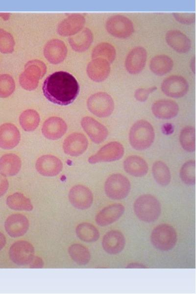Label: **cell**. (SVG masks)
<instances>
[{
	"mask_svg": "<svg viewBox=\"0 0 196 294\" xmlns=\"http://www.w3.org/2000/svg\"><path fill=\"white\" fill-rule=\"evenodd\" d=\"M155 138L153 126L147 121L141 120L135 122L130 129L129 141L133 148L138 150L147 149Z\"/></svg>",
	"mask_w": 196,
	"mask_h": 294,
	"instance_id": "obj_2",
	"label": "cell"
},
{
	"mask_svg": "<svg viewBox=\"0 0 196 294\" xmlns=\"http://www.w3.org/2000/svg\"><path fill=\"white\" fill-rule=\"evenodd\" d=\"M67 129V125L63 119L57 117H51L45 121L42 131L46 138L55 140L62 137Z\"/></svg>",
	"mask_w": 196,
	"mask_h": 294,
	"instance_id": "obj_21",
	"label": "cell"
},
{
	"mask_svg": "<svg viewBox=\"0 0 196 294\" xmlns=\"http://www.w3.org/2000/svg\"><path fill=\"white\" fill-rule=\"evenodd\" d=\"M153 114L160 119H171L176 117L179 111L178 104L171 99H160L151 106Z\"/></svg>",
	"mask_w": 196,
	"mask_h": 294,
	"instance_id": "obj_25",
	"label": "cell"
},
{
	"mask_svg": "<svg viewBox=\"0 0 196 294\" xmlns=\"http://www.w3.org/2000/svg\"><path fill=\"white\" fill-rule=\"evenodd\" d=\"M20 158L14 153H7L0 158V173L5 176L17 174L21 168Z\"/></svg>",
	"mask_w": 196,
	"mask_h": 294,
	"instance_id": "obj_28",
	"label": "cell"
},
{
	"mask_svg": "<svg viewBox=\"0 0 196 294\" xmlns=\"http://www.w3.org/2000/svg\"><path fill=\"white\" fill-rule=\"evenodd\" d=\"M181 180L187 185H192L196 182V162L191 160L185 162L181 167L180 172Z\"/></svg>",
	"mask_w": 196,
	"mask_h": 294,
	"instance_id": "obj_38",
	"label": "cell"
},
{
	"mask_svg": "<svg viewBox=\"0 0 196 294\" xmlns=\"http://www.w3.org/2000/svg\"><path fill=\"white\" fill-rule=\"evenodd\" d=\"M81 124L91 140L96 144L103 142L108 136L106 127L92 117L86 116L83 118Z\"/></svg>",
	"mask_w": 196,
	"mask_h": 294,
	"instance_id": "obj_13",
	"label": "cell"
},
{
	"mask_svg": "<svg viewBox=\"0 0 196 294\" xmlns=\"http://www.w3.org/2000/svg\"><path fill=\"white\" fill-rule=\"evenodd\" d=\"M9 187V183L5 176L0 173V197L7 192Z\"/></svg>",
	"mask_w": 196,
	"mask_h": 294,
	"instance_id": "obj_43",
	"label": "cell"
},
{
	"mask_svg": "<svg viewBox=\"0 0 196 294\" xmlns=\"http://www.w3.org/2000/svg\"><path fill=\"white\" fill-rule=\"evenodd\" d=\"M179 141L182 148L187 151L195 150V129L191 126H186L181 131Z\"/></svg>",
	"mask_w": 196,
	"mask_h": 294,
	"instance_id": "obj_37",
	"label": "cell"
},
{
	"mask_svg": "<svg viewBox=\"0 0 196 294\" xmlns=\"http://www.w3.org/2000/svg\"><path fill=\"white\" fill-rule=\"evenodd\" d=\"M37 172L42 175L53 176L62 171L63 164L61 161L52 155H44L40 157L35 165Z\"/></svg>",
	"mask_w": 196,
	"mask_h": 294,
	"instance_id": "obj_17",
	"label": "cell"
},
{
	"mask_svg": "<svg viewBox=\"0 0 196 294\" xmlns=\"http://www.w3.org/2000/svg\"><path fill=\"white\" fill-rule=\"evenodd\" d=\"M88 146L87 138L82 133L74 132L69 135L64 141V152L70 156H77L83 154Z\"/></svg>",
	"mask_w": 196,
	"mask_h": 294,
	"instance_id": "obj_15",
	"label": "cell"
},
{
	"mask_svg": "<svg viewBox=\"0 0 196 294\" xmlns=\"http://www.w3.org/2000/svg\"><path fill=\"white\" fill-rule=\"evenodd\" d=\"M190 67L192 71L195 74V57L194 56L192 58L190 63Z\"/></svg>",
	"mask_w": 196,
	"mask_h": 294,
	"instance_id": "obj_47",
	"label": "cell"
},
{
	"mask_svg": "<svg viewBox=\"0 0 196 294\" xmlns=\"http://www.w3.org/2000/svg\"><path fill=\"white\" fill-rule=\"evenodd\" d=\"M173 16L177 22L184 24H191L195 22V13H173Z\"/></svg>",
	"mask_w": 196,
	"mask_h": 294,
	"instance_id": "obj_41",
	"label": "cell"
},
{
	"mask_svg": "<svg viewBox=\"0 0 196 294\" xmlns=\"http://www.w3.org/2000/svg\"><path fill=\"white\" fill-rule=\"evenodd\" d=\"M152 172L154 179L159 185L164 186L170 183L171 172L168 167L163 161H157L153 163Z\"/></svg>",
	"mask_w": 196,
	"mask_h": 294,
	"instance_id": "obj_35",
	"label": "cell"
},
{
	"mask_svg": "<svg viewBox=\"0 0 196 294\" xmlns=\"http://www.w3.org/2000/svg\"><path fill=\"white\" fill-rule=\"evenodd\" d=\"M67 48L61 40L54 39L48 41L44 48V54L47 60L51 64H57L66 58Z\"/></svg>",
	"mask_w": 196,
	"mask_h": 294,
	"instance_id": "obj_18",
	"label": "cell"
},
{
	"mask_svg": "<svg viewBox=\"0 0 196 294\" xmlns=\"http://www.w3.org/2000/svg\"><path fill=\"white\" fill-rule=\"evenodd\" d=\"M116 52L115 48L110 43L102 42L98 44L92 53V59L101 58L110 64L115 59Z\"/></svg>",
	"mask_w": 196,
	"mask_h": 294,
	"instance_id": "obj_36",
	"label": "cell"
},
{
	"mask_svg": "<svg viewBox=\"0 0 196 294\" xmlns=\"http://www.w3.org/2000/svg\"><path fill=\"white\" fill-rule=\"evenodd\" d=\"M126 268H146L145 265L139 263H132L128 264Z\"/></svg>",
	"mask_w": 196,
	"mask_h": 294,
	"instance_id": "obj_45",
	"label": "cell"
},
{
	"mask_svg": "<svg viewBox=\"0 0 196 294\" xmlns=\"http://www.w3.org/2000/svg\"><path fill=\"white\" fill-rule=\"evenodd\" d=\"M29 223L24 215L16 213L9 216L4 222L7 233L11 237L17 238L24 235L29 228Z\"/></svg>",
	"mask_w": 196,
	"mask_h": 294,
	"instance_id": "obj_14",
	"label": "cell"
},
{
	"mask_svg": "<svg viewBox=\"0 0 196 294\" xmlns=\"http://www.w3.org/2000/svg\"><path fill=\"white\" fill-rule=\"evenodd\" d=\"M85 23V19L82 15L72 14L58 24L57 31L62 36H73L82 29Z\"/></svg>",
	"mask_w": 196,
	"mask_h": 294,
	"instance_id": "obj_19",
	"label": "cell"
},
{
	"mask_svg": "<svg viewBox=\"0 0 196 294\" xmlns=\"http://www.w3.org/2000/svg\"><path fill=\"white\" fill-rule=\"evenodd\" d=\"M20 139V132L13 123L7 122L0 125V147L13 148L19 143Z\"/></svg>",
	"mask_w": 196,
	"mask_h": 294,
	"instance_id": "obj_22",
	"label": "cell"
},
{
	"mask_svg": "<svg viewBox=\"0 0 196 294\" xmlns=\"http://www.w3.org/2000/svg\"><path fill=\"white\" fill-rule=\"evenodd\" d=\"M42 90L50 101L61 105L72 103L77 97L79 86L71 74L64 71L53 73L45 80Z\"/></svg>",
	"mask_w": 196,
	"mask_h": 294,
	"instance_id": "obj_1",
	"label": "cell"
},
{
	"mask_svg": "<svg viewBox=\"0 0 196 294\" xmlns=\"http://www.w3.org/2000/svg\"><path fill=\"white\" fill-rule=\"evenodd\" d=\"M6 243L4 235L0 232V251L4 247Z\"/></svg>",
	"mask_w": 196,
	"mask_h": 294,
	"instance_id": "obj_46",
	"label": "cell"
},
{
	"mask_svg": "<svg viewBox=\"0 0 196 294\" xmlns=\"http://www.w3.org/2000/svg\"><path fill=\"white\" fill-rule=\"evenodd\" d=\"M157 89L156 87H151L147 88H139L134 93V97L138 101L143 102L146 101L150 94Z\"/></svg>",
	"mask_w": 196,
	"mask_h": 294,
	"instance_id": "obj_42",
	"label": "cell"
},
{
	"mask_svg": "<svg viewBox=\"0 0 196 294\" xmlns=\"http://www.w3.org/2000/svg\"><path fill=\"white\" fill-rule=\"evenodd\" d=\"M161 90L166 96L179 98L184 96L189 90V84L183 77L171 75L165 78L161 84Z\"/></svg>",
	"mask_w": 196,
	"mask_h": 294,
	"instance_id": "obj_11",
	"label": "cell"
},
{
	"mask_svg": "<svg viewBox=\"0 0 196 294\" xmlns=\"http://www.w3.org/2000/svg\"><path fill=\"white\" fill-rule=\"evenodd\" d=\"M6 202L7 205L14 210L30 211L33 208L30 200L21 193H15L9 196Z\"/></svg>",
	"mask_w": 196,
	"mask_h": 294,
	"instance_id": "obj_31",
	"label": "cell"
},
{
	"mask_svg": "<svg viewBox=\"0 0 196 294\" xmlns=\"http://www.w3.org/2000/svg\"><path fill=\"white\" fill-rule=\"evenodd\" d=\"M46 71L47 67L42 61L39 60L29 61L25 64L24 72L19 76V82L21 87L28 91L35 89Z\"/></svg>",
	"mask_w": 196,
	"mask_h": 294,
	"instance_id": "obj_4",
	"label": "cell"
},
{
	"mask_svg": "<svg viewBox=\"0 0 196 294\" xmlns=\"http://www.w3.org/2000/svg\"><path fill=\"white\" fill-rule=\"evenodd\" d=\"M172 60L166 55H158L152 58L150 62V69L156 75H164L172 69Z\"/></svg>",
	"mask_w": 196,
	"mask_h": 294,
	"instance_id": "obj_30",
	"label": "cell"
},
{
	"mask_svg": "<svg viewBox=\"0 0 196 294\" xmlns=\"http://www.w3.org/2000/svg\"><path fill=\"white\" fill-rule=\"evenodd\" d=\"M40 121L38 113L33 109L24 110L19 117L20 125L26 131H34L39 125Z\"/></svg>",
	"mask_w": 196,
	"mask_h": 294,
	"instance_id": "obj_34",
	"label": "cell"
},
{
	"mask_svg": "<svg viewBox=\"0 0 196 294\" xmlns=\"http://www.w3.org/2000/svg\"><path fill=\"white\" fill-rule=\"evenodd\" d=\"M177 240V233L171 225L161 224L156 226L152 231L150 241L152 245L162 251L172 249Z\"/></svg>",
	"mask_w": 196,
	"mask_h": 294,
	"instance_id": "obj_5",
	"label": "cell"
},
{
	"mask_svg": "<svg viewBox=\"0 0 196 294\" xmlns=\"http://www.w3.org/2000/svg\"><path fill=\"white\" fill-rule=\"evenodd\" d=\"M110 72V63L101 58L92 59L87 67V73L93 81L99 82L105 80Z\"/></svg>",
	"mask_w": 196,
	"mask_h": 294,
	"instance_id": "obj_24",
	"label": "cell"
},
{
	"mask_svg": "<svg viewBox=\"0 0 196 294\" xmlns=\"http://www.w3.org/2000/svg\"><path fill=\"white\" fill-rule=\"evenodd\" d=\"M166 41L168 45L179 53H186L191 47L190 39L178 30H169L166 34Z\"/></svg>",
	"mask_w": 196,
	"mask_h": 294,
	"instance_id": "obj_26",
	"label": "cell"
},
{
	"mask_svg": "<svg viewBox=\"0 0 196 294\" xmlns=\"http://www.w3.org/2000/svg\"><path fill=\"white\" fill-rule=\"evenodd\" d=\"M68 252L72 260L80 266L87 264L91 259L88 249L81 244H74L71 245L68 248Z\"/></svg>",
	"mask_w": 196,
	"mask_h": 294,
	"instance_id": "obj_33",
	"label": "cell"
},
{
	"mask_svg": "<svg viewBox=\"0 0 196 294\" xmlns=\"http://www.w3.org/2000/svg\"><path fill=\"white\" fill-rule=\"evenodd\" d=\"M88 110L94 115L100 118L111 115L114 109V102L112 97L103 92L96 93L88 99Z\"/></svg>",
	"mask_w": 196,
	"mask_h": 294,
	"instance_id": "obj_7",
	"label": "cell"
},
{
	"mask_svg": "<svg viewBox=\"0 0 196 294\" xmlns=\"http://www.w3.org/2000/svg\"><path fill=\"white\" fill-rule=\"evenodd\" d=\"M75 232L78 238L85 242H94L99 237L98 229L93 224L87 222L78 224Z\"/></svg>",
	"mask_w": 196,
	"mask_h": 294,
	"instance_id": "obj_32",
	"label": "cell"
},
{
	"mask_svg": "<svg viewBox=\"0 0 196 294\" xmlns=\"http://www.w3.org/2000/svg\"><path fill=\"white\" fill-rule=\"evenodd\" d=\"M124 210V206L121 203H114L107 206L97 214L96 222L100 226L110 225L118 220L123 215Z\"/></svg>",
	"mask_w": 196,
	"mask_h": 294,
	"instance_id": "obj_20",
	"label": "cell"
},
{
	"mask_svg": "<svg viewBox=\"0 0 196 294\" xmlns=\"http://www.w3.org/2000/svg\"><path fill=\"white\" fill-rule=\"evenodd\" d=\"M15 44L12 35L4 29L0 28V52L4 54L12 53Z\"/></svg>",
	"mask_w": 196,
	"mask_h": 294,
	"instance_id": "obj_40",
	"label": "cell"
},
{
	"mask_svg": "<svg viewBox=\"0 0 196 294\" xmlns=\"http://www.w3.org/2000/svg\"><path fill=\"white\" fill-rule=\"evenodd\" d=\"M69 199L72 205L79 210L88 209L93 202V195L86 186L76 185L73 186L69 193Z\"/></svg>",
	"mask_w": 196,
	"mask_h": 294,
	"instance_id": "obj_12",
	"label": "cell"
},
{
	"mask_svg": "<svg viewBox=\"0 0 196 294\" xmlns=\"http://www.w3.org/2000/svg\"><path fill=\"white\" fill-rule=\"evenodd\" d=\"M133 207L137 217L145 222H154L158 219L161 213L159 200L150 194H144L138 197Z\"/></svg>",
	"mask_w": 196,
	"mask_h": 294,
	"instance_id": "obj_3",
	"label": "cell"
},
{
	"mask_svg": "<svg viewBox=\"0 0 196 294\" xmlns=\"http://www.w3.org/2000/svg\"><path fill=\"white\" fill-rule=\"evenodd\" d=\"M11 260L18 266L28 265L34 256V248L26 241H18L13 243L9 250Z\"/></svg>",
	"mask_w": 196,
	"mask_h": 294,
	"instance_id": "obj_10",
	"label": "cell"
},
{
	"mask_svg": "<svg viewBox=\"0 0 196 294\" xmlns=\"http://www.w3.org/2000/svg\"><path fill=\"white\" fill-rule=\"evenodd\" d=\"M125 239L122 232L112 230L107 232L103 236L102 246L108 254H117L121 252L124 247Z\"/></svg>",
	"mask_w": 196,
	"mask_h": 294,
	"instance_id": "obj_23",
	"label": "cell"
},
{
	"mask_svg": "<svg viewBox=\"0 0 196 294\" xmlns=\"http://www.w3.org/2000/svg\"><path fill=\"white\" fill-rule=\"evenodd\" d=\"M124 149L120 142H111L103 146L95 154L88 158L91 164L112 162L119 160L123 155Z\"/></svg>",
	"mask_w": 196,
	"mask_h": 294,
	"instance_id": "obj_9",
	"label": "cell"
},
{
	"mask_svg": "<svg viewBox=\"0 0 196 294\" xmlns=\"http://www.w3.org/2000/svg\"><path fill=\"white\" fill-rule=\"evenodd\" d=\"M147 58V52L142 47L133 48L127 55L125 60V67L130 74H136L144 69Z\"/></svg>",
	"mask_w": 196,
	"mask_h": 294,
	"instance_id": "obj_16",
	"label": "cell"
},
{
	"mask_svg": "<svg viewBox=\"0 0 196 294\" xmlns=\"http://www.w3.org/2000/svg\"><path fill=\"white\" fill-rule=\"evenodd\" d=\"M15 88L13 77L8 74H0V98H6L11 96Z\"/></svg>",
	"mask_w": 196,
	"mask_h": 294,
	"instance_id": "obj_39",
	"label": "cell"
},
{
	"mask_svg": "<svg viewBox=\"0 0 196 294\" xmlns=\"http://www.w3.org/2000/svg\"><path fill=\"white\" fill-rule=\"evenodd\" d=\"M131 184L125 176L120 173H114L109 176L104 184V191L106 196L114 200L125 198L130 192Z\"/></svg>",
	"mask_w": 196,
	"mask_h": 294,
	"instance_id": "obj_6",
	"label": "cell"
},
{
	"mask_svg": "<svg viewBox=\"0 0 196 294\" xmlns=\"http://www.w3.org/2000/svg\"><path fill=\"white\" fill-rule=\"evenodd\" d=\"M105 27L110 34L122 39L129 37L134 30L132 21L121 15H115L110 17L106 21Z\"/></svg>",
	"mask_w": 196,
	"mask_h": 294,
	"instance_id": "obj_8",
	"label": "cell"
},
{
	"mask_svg": "<svg viewBox=\"0 0 196 294\" xmlns=\"http://www.w3.org/2000/svg\"><path fill=\"white\" fill-rule=\"evenodd\" d=\"M68 40L74 50L81 52L86 51L90 47L93 41V35L90 29L85 28L70 37Z\"/></svg>",
	"mask_w": 196,
	"mask_h": 294,
	"instance_id": "obj_29",
	"label": "cell"
},
{
	"mask_svg": "<svg viewBox=\"0 0 196 294\" xmlns=\"http://www.w3.org/2000/svg\"><path fill=\"white\" fill-rule=\"evenodd\" d=\"M28 265L30 268L40 269L43 268L44 263L41 257L34 256Z\"/></svg>",
	"mask_w": 196,
	"mask_h": 294,
	"instance_id": "obj_44",
	"label": "cell"
},
{
	"mask_svg": "<svg viewBox=\"0 0 196 294\" xmlns=\"http://www.w3.org/2000/svg\"><path fill=\"white\" fill-rule=\"evenodd\" d=\"M123 165L125 171L135 177L143 176L148 171L147 162L141 157L137 155L128 156L124 160Z\"/></svg>",
	"mask_w": 196,
	"mask_h": 294,
	"instance_id": "obj_27",
	"label": "cell"
},
{
	"mask_svg": "<svg viewBox=\"0 0 196 294\" xmlns=\"http://www.w3.org/2000/svg\"><path fill=\"white\" fill-rule=\"evenodd\" d=\"M169 126V125H168V124L166 125H165V127L164 128V131H165V133L167 132L168 134H169V132H171V133L172 132V127L171 126V127H170V128H168Z\"/></svg>",
	"mask_w": 196,
	"mask_h": 294,
	"instance_id": "obj_48",
	"label": "cell"
}]
</instances>
